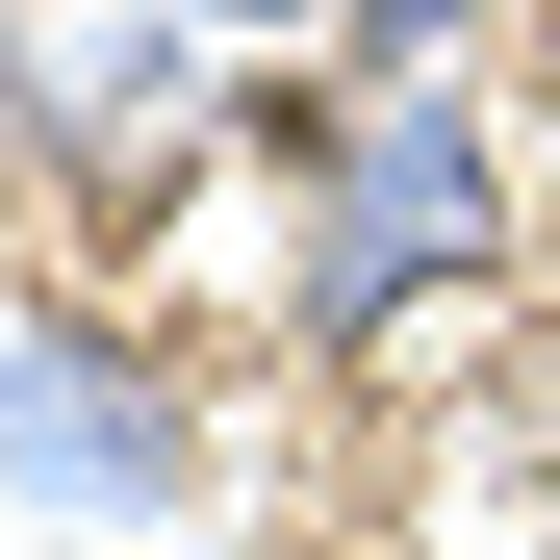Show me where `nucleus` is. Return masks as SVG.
Returning <instances> with one entry per match:
<instances>
[{
    "instance_id": "f257e3e1",
    "label": "nucleus",
    "mask_w": 560,
    "mask_h": 560,
    "mask_svg": "<svg viewBox=\"0 0 560 560\" xmlns=\"http://www.w3.org/2000/svg\"><path fill=\"white\" fill-rule=\"evenodd\" d=\"M485 255H510L485 103H433V77H408V103L357 128L331 178H306V255H280V331H306V357H383V331L433 306V280H485Z\"/></svg>"
},
{
    "instance_id": "f03ea898",
    "label": "nucleus",
    "mask_w": 560,
    "mask_h": 560,
    "mask_svg": "<svg viewBox=\"0 0 560 560\" xmlns=\"http://www.w3.org/2000/svg\"><path fill=\"white\" fill-rule=\"evenodd\" d=\"M0 485H26V510H103V535H153L178 485H205V433L153 408V357H128V331H51V306H0Z\"/></svg>"
},
{
    "instance_id": "7ed1b4c3",
    "label": "nucleus",
    "mask_w": 560,
    "mask_h": 560,
    "mask_svg": "<svg viewBox=\"0 0 560 560\" xmlns=\"http://www.w3.org/2000/svg\"><path fill=\"white\" fill-rule=\"evenodd\" d=\"M51 153H77V77H51L26 26H0V205H26V178H51Z\"/></svg>"
},
{
    "instance_id": "20e7f679",
    "label": "nucleus",
    "mask_w": 560,
    "mask_h": 560,
    "mask_svg": "<svg viewBox=\"0 0 560 560\" xmlns=\"http://www.w3.org/2000/svg\"><path fill=\"white\" fill-rule=\"evenodd\" d=\"M485 26H510V0H357V51H383V77H458Z\"/></svg>"
},
{
    "instance_id": "39448f33",
    "label": "nucleus",
    "mask_w": 560,
    "mask_h": 560,
    "mask_svg": "<svg viewBox=\"0 0 560 560\" xmlns=\"http://www.w3.org/2000/svg\"><path fill=\"white\" fill-rule=\"evenodd\" d=\"M205 26H280V0H205Z\"/></svg>"
}]
</instances>
